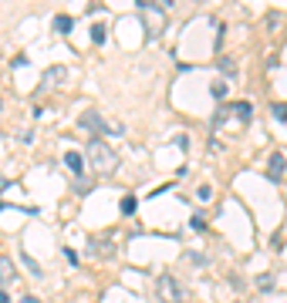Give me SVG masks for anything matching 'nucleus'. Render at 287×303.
<instances>
[{"label": "nucleus", "instance_id": "14", "mask_svg": "<svg viewBox=\"0 0 287 303\" xmlns=\"http://www.w3.org/2000/svg\"><path fill=\"white\" fill-rule=\"evenodd\" d=\"M210 91H213V98H223V95H227V84H223V81H213V88H210Z\"/></svg>", "mask_w": 287, "mask_h": 303}, {"label": "nucleus", "instance_id": "3", "mask_svg": "<svg viewBox=\"0 0 287 303\" xmlns=\"http://www.w3.org/2000/svg\"><path fill=\"white\" fill-rule=\"evenodd\" d=\"M284 168H287V162H284V155H280V152H274L271 155V165H267V176L274 179V182H277L280 176H284Z\"/></svg>", "mask_w": 287, "mask_h": 303}, {"label": "nucleus", "instance_id": "2", "mask_svg": "<svg viewBox=\"0 0 287 303\" xmlns=\"http://www.w3.org/2000/svg\"><path fill=\"white\" fill-rule=\"evenodd\" d=\"M156 296L162 303H182V287H179V279L169 276V273H162V276L156 279Z\"/></svg>", "mask_w": 287, "mask_h": 303}, {"label": "nucleus", "instance_id": "5", "mask_svg": "<svg viewBox=\"0 0 287 303\" xmlns=\"http://www.w3.org/2000/svg\"><path fill=\"white\" fill-rule=\"evenodd\" d=\"M17 273H14V263H10L7 256H0V283H10Z\"/></svg>", "mask_w": 287, "mask_h": 303}, {"label": "nucleus", "instance_id": "12", "mask_svg": "<svg viewBox=\"0 0 287 303\" xmlns=\"http://www.w3.org/2000/svg\"><path fill=\"white\" fill-rule=\"evenodd\" d=\"M24 266H27V270H31V273H34V276H44V273H41V266L34 263L31 256H24Z\"/></svg>", "mask_w": 287, "mask_h": 303}, {"label": "nucleus", "instance_id": "16", "mask_svg": "<svg viewBox=\"0 0 287 303\" xmlns=\"http://www.w3.org/2000/svg\"><path fill=\"white\" fill-rule=\"evenodd\" d=\"M0 303H10V300H7V293H4V290H0Z\"/></svg>", "mask_w": 287, "mask_h": 303}, {"label": "nucleus", "instance_id": "6", "mask_svg": "<svg viewBox=\"0 0 287 303\" xmlns=\"http://www.w3.org/2000/svg\"><path fill=\"white\" fill-rule=\"evenodd\" d=\"M250 112H254V108H250V101H240V104H233V108H230V115H237L240 121H250Z\"/></svg>", "mask_w": 287, "mask_h": 303}, {"label": "nucleus", "instance_id": "15", "mask_svg": "<svg viewBox=\"0 0 287 303\" xmlns=\"http://www.w3.org/2000/svg\"><path fill=\"white\" fill-rule=\"evenodd\" d=\"M220 68H223V71H227V74H233V71H237V64L230 61V57H220Z\"/></svg>", "mask_w": 287, "mask_h": 303}, {"label": "nucleus", "instance_id": "4", "mask_svg": "<svg viewBox=\"0 0 287 303\" xmlns=\"http://www.w3.org/2000/svg\"><path fill=\"white\" fill-rule=\"evenodd\" d=\"M65 165L71 168V172H78V176H81V172H85V155H78V152H68V155H65Z\"/></svg>", "mask_w": 287, "mask_h": 303}, {"label": "nucleus", "instance_id": "1", "mask_svg": "<svg viewBox=\"0 0 287 303\" xmlns=\"http://www.w3.org/2000/svg\"><path fill=\"white\" fill-rule=\"evenodd\" d=\"M88 159H91V165L101 168V172H115V165H118L115 152L108 148L101 138H91V145H88Z\"/></svg>", "mask_w": 287, "mask_h": 303}, {"label": "nucleus", "instance_id": "11", "mask_svg": "<svg viewBox=\"0 0 287 303\" xmlns=\"http://www.w3.org/2000/svg\"><path fill=\"white\" fill-rule=\"evenodd\" d=\"M122 212H125V215L135 212V199H132V196H125V199H122Z\"/></svg>", "mask_w": 287, "mask_h": 303}, {"label": "nucleus", "instance_id": "10", "mask_svg": "<svg viewBox=\"0 0 287 303\" xmlns=\"http://www.w3.org/2000/svg\"><path fill=\"white\" fill-rule=\"evenodd\" d=\"M91 40H95V44H101V40H105V27H101V24L91 27Z\"/></svg>", "mask_w": 287, "mask_h": 303}, {"label": "nucleus", "instance_id": "9", "mask_svg": "<svg viewBox=\"0 0 287 303\" xmlns=\"http://www.w3.org/2000/svg\"><path fill=\"white\" fill-rule=\"evenodd\" d=\"M54 27H57V31H61V34H68V31H71V17H68V14L54 17Z\"/></svg>", "mask_w": 287, "mask_h": 303}, {"label": "nucleus", "instance_id": "13", "mask_svg": "<svg viewBox=\"0 0 287 303\" xmlns=\"http://www.w3.org/2000/svg\"><path fill=\"white\" fill-rule=\"evenodd\" d=\"M274 118H277V121H287V104H274Z\"/></svg>", "mask_w": 287, "mask_h": 303}, {"label": "nucleus", "instance_id": "17", "mask_svg": "<svg viewBox=\"0 0 287 303\" xmlns=\"http://www.w3.org/2000/svg\"><path fill=\"white\" fill-rule=\"evenodd\" d=\"M24 303H37V296H24Z\"/></svg>", "mask_w": 287, "mask_h": 303}, {"label": "nucleus", "instance_id": "8", "mask_svg": "<svg viewBox=\"0 0 287 303\" xmlns=\"http://www.w3.org/2000/svg\"><path fill=\"white\" fill-rule=\"evenodd\" d=\"M65 78H68L65 68H51V71H48V84H57V81H65Z\"/></svg>", "mask_w": 287, "mask_h": 303}, {"label": "nucleus", "instance_id": "7", "mask_svg": "<svg viewBox=\"0 0 287 303\" xmlns=\"http://www.w3.org/2000/svg\"><path fill=\"white\" fill-rule=\"evenodd\" d=\"M78 125H81V128H105V121H101L95 112H88V115H81V121H78Z\"/></svg>", "mask_w": 287, "mask_h": 303}]
</instances>
